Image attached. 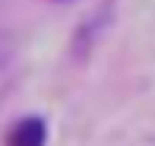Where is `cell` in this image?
I'll return each instance as SVG.
<instances>
[{"label":"cell","instance_id":"cell-1","mask_svg":"<svg viewBox=\"0 0 155 146\" xmlns=\"http://www.w3.org/2000/svg\"><path fill=\"white\" fill-rule=\"evenodd\" d=\"M10 146H45V121L41 117H22L10 134Z\"/></svg>","mask_w":155,"mask_h":146}]
</instances>
